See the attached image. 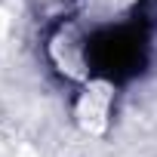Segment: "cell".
I'll return each mask as SVG.
<instances>
[{"instance_id": "6da1fadb", "label": "cell", "mask_w": 157, "mask_h": 157, "mask_svg": "<svg viewBox=\"0 0 157 157\" xmlns=\"http://www.w3.org/2000/svg\"><path fill=\"white\" fill-rule=\"evenodd\" d=\"M111 102H114V90L108 80H90L86 90L80 93L74 105V117H77V126L83 132H105L108 126V117H111Z\"/></svg>"}]
</instances>
